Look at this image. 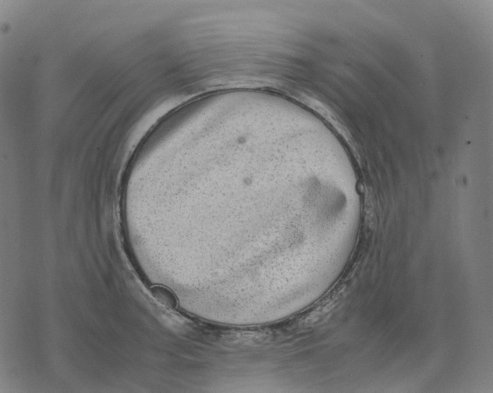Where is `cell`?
I'll return each instance as SVG.
<instances>
[{"mask_svg":"<svg viewBox=\"0 0 493 393\" xmlns=\"http://www.w3.org/2000/svg\"><path fill=\"white\" fill-rule=\"evenodd\" d=\"M154 294L162 304H166L169 308H175L177 307V298L173 293L163 287H156L154 289Z\"/></svg>","mask_w":493,"mask_h":393,"instance_id":"cell-1","label":"cell"}]
</instances>
